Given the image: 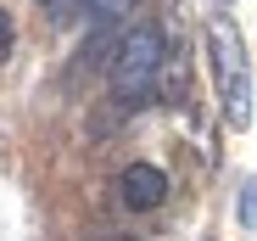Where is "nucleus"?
<instances>
[{"mask_svg": "<svg viewBox=\"0 0 257 241\" xmlns=\"http://www.w3.org/2000/svg\"><path fill=\"white\" fill-rule=\"evenodd\" d=\"M162 67H168L162 28L157 23H135V28L117 39V51H112V96L128 101V107L151 101L157 85H162Z\"/></svg>", "mask_w": 257, "mask_h": 241, "instance_id": "nucleus-1", "label": "nucleus"}, {"mask_svg": "<svg viewBox=\"0 0 257 241\" xmlns=\"http://www.w3.org/2000/svg\"><path fill=\"white\" fill-rule=\"evenodd\" d=\"M117 191H123V208L151 213V208H162V202H168V174H162L157 163H128V169H123V180H117Z\"/></svg>", "mask_w": 257, "mask_h": 241, "instance_id": "nucleus-3", "label": "nucleus"}, {"mask_svg": "<svg viewBox=\"0 0 257 241\" xmlns=\"http://www.w3.org/2000/svg\"><path fill=\"white\" fill-rule=\"evenodd\" d=\"M240 224H246V230H257V180H246V185H240Z\"/></svg>", "mask_w": 257, "mask_h": 241, "instance_id": "nucleus-4", "label": "nucleus"}, {"mask_svg": "<svg viewBox=\"0 0 257 241\" xmlns=\"http://www.w3.org/2000/svg\"><path fill=\"white\" fill-rule=\"evenodd\" d=\"M128 6H135V0H90V17H117Z\"/></svg>", "mask_w": 257, "mask_h": 241, "instance_id": "nucleus-5", "label": "nucleus"}, {"mask_svg": "<svg viewBox=\"0 0 257 241\" xmlns=\"http://www.w3.org/2000/svg\"><path fill=\"white\" fill-rule=\"evenodd\" d=\"M207 56H212V85H218L224 118L235 129H246L251 124V56H246V39L229 17L207 23Z\"/></svg>", "mask_w": 257, "mask_h": 241, "instance_id": "nucleus-2", "label": "nucleus"}]
</instances>
